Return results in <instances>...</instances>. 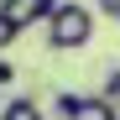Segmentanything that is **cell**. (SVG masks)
Here are the masks:
<instances>
[{
  "label": "cell",
  "instance_id": "obj_3",
  "mask_svg": "<svg viewBox=\"0 0 120 120\" xmlns=\"http://www.w3.org/2000/svg\"><path fill=\"white\" fill-rule=\"evenodd\" d=\"M63 5V0H0V11H5V21H16V26H42L47 16Z\"/></svg>",
  "mask_w": 120,
  "mask_h": 120
},
{
  "label": "cell",
  "instance_id": "obj_2",
  "mask_svg": "<svg viewBox=\"0 0 120 120\" xmlns=\"http://www.w3.org/2000/svg\"><path fill=\"white\" fill-rule=\"evenodd\" d=\"M57 115L63 120H120V105L105 99V94H73V89H63L57 94Z\"/></svg>",
  "mask_w": 120,
  "mask_h": 120
},
{
  "label": "cell",
  "instance_id": "obj_8",
  "mask_svg": "<svg viewBox=\"0 0 120 120\" xmlns=\"http://www.w3.org/2000/svg\"><path fill=\"white\" fill-rule=\"evenodd\" d=\"M0 16H5V11H0Z\"/></svg>",
  "mask_w": 120,
  "mask_h": 120
},
{
  "label": "cell",
  "instance_id": "obj_4",
  "mask_svg": "<svg viewBox=\"0 0 120 120\" xmlns=\"http://www.w3.org/2000/svg\"><path fill=\"white\" fill-rule=\"evenodd\" d=\"M0 120H47V110L37 105L31 94H16V99H5V105H0Z\"/></svg>",
  "mask_w": 120,
  "mask_h": 120
},
{
  "label": "cell",
  "instance_id": "obj_1",
  "mask_svg": "<svg viewBox=\"0 0 120 120\" xmlns=\"http://www.w3.org/2000/svg\"><path fill=\"white\" fill-rule=\"evenodd\" d=\"M42 37L52 52H78L94 42V5H84V0H63L47 21H42Z\"/></svg>",
  "mask_w": 120,
  "mask_h": 120
},
{
  "label": "cell",
  "instance_id": "obj_6",
  "mask_svg": "<svg viewBox=\"0 0 120 120\" xmlns=\"http://www.w3.org/2000/svg\"><path fill=\"white\" fill-rule=\"evenodd\" d=\"M16 37H21V26H16V21H5V16H0V52H5V47L16 42Z\"/></svg>",
  "mask_w": 120,
  "mask_h": 120
},
{
  "label": "cell",
  "instance_id": "obj_7",
  "mask_svg": "<svg viewBox=\"0 0 120 120\" xmlns=\"http://www.w3.org/2000/svg\"><path fill=\"white\" fill-rule=\"evenodd\" d=\"M11 84H16V63L0 52V89H11Z\"/></svg>",
  "mask_w": 120,
  "mask_h": 120
},
{
  "label": "cell",
  "instance_id": "obj_5",
  "mask_svg": "<svg viewBox=\"0 0 120 120\" xmlns=\"http://www.w3.org/2000/svg\"><path fill=\"white\" fill-rule=\"evenodd\" d=\"M99 94H105V99H115V105H120V68H110V73H105V89H99Z\"/></svg>",
  "mask_w": 120,
  "mask_h": 120
}]
</instances>
